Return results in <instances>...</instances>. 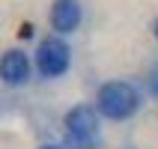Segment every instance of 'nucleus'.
I'll return each instance as SVG.
<instances>
[{
	"instance_id": "3",
	"label": "nucleus",
	"mask_w": 158,
	"mask_h": 149,
	"mask_svg": "<svg viewBox=\"0 0 158 149\" xmlns=\"http://www.w3.org/2000/svg\"><path fill=\"white\" fill-rule=\"evenodd\" d=\"M36 72L42 75V78H63L72 66V48L69 42L63 39V36H45L39 48H36Z\"/></svg>"
},
{
	"instance_id": "4",
	"label": "nucleus",
	"mask_w": 158,
	"mask_h": 149,
	"mask_svg": "<svg viewBox=\"0 0 158 149\" xmlns=\"http://www.w3.org/2000/svg\"><path fill=\"white\" fill-rule=\"evenodd\" d=\"M81 18H84V9H81V0H54L51 12H48V21H51L54 36H69L81 27Z\"/></svg>"
},
{
	"instance_id": "8",
	"label": "nucleus",
	"mask_w": 158,
	"mask_h": 149,
	"mask_svg": "<svg viewBox=\"0 0 158 149\" xmlns=\"http://www.w3.org/2000/svg\"><path fill=\"white\" fill-rule=\"evenodd\" d=\"M152 36H155V42H158V18H155V24H152Z\"/></svg>"
},
{
	"instance_id": "2",
	"label": "nucleus",
	"mask_w": 158,
	"mask_h": 149,
	"mask_svg": "<svg viewBox=\"0 0 158 149\" xmlns=\"http://www.w3.org/2000/svg\"><path fill=\"white\" fill-rule=\"evenodd\" d=\"M69 149H98V110L93 105H75L63 116Z\"/></svg>"
},
{
	"instance_id": "6",
	"label": "nucleus",
	"mask_w": 158,
	"mask_h": 149,
	"mask_svg": "<svg viewBox=\"0 0 158 149\" xmlns=\"http://www.w3.org/2000/svg\"><path fill=\"white\" fill-rule=\"evenodd\" d=\"M143 84H146V93H149L152 98H158V63H155V66H149V72H146Z\"/></svg>"
},
{
	"instance_id": "7",
	"label": "nucleus",
	"mask_w": 158,
	"mask_h": 149,
	"mask_svg": "<svg viewBox=\"0 0 158 149\" xmlns=\"http://www.w3.org/2000/svg\"><path fill=\"white\" fill-rule=\"evenodd\" d=\"M39 149H66V146H57V143H42Z\"/></svg>"
},
{
	"instance_id": "5",
	"label": "nucleus",
	"mask_w": 158,
	"mask_h": 149,
	"mask_svg": "<svg viewBox=\"0 0 158 149\" xmlns=\"http://www.w3.org/2000/svg\"><path fill=\"white\" fill-rule=\"evenodd\" d=\"M0 81L6 87H21L30 81V57L18 48H9V51L0 54Z\"/></svg>"
},
{
	"instance_id": "1",
	"label": "nucleus",
	"mask_w": 158,
	"mask_h": 149,
	"mask_svg": "<svg viewBox=\"0 0 158 149\" xmlns=\"http://www.w3.org/2000/svg\"><path fill=\"white\" fill-rule=\"evenodd\" d=\"M137 107H140V93L128 81H107L96 93V110L105 119H114V122L131 119Z\"/></svg>"
}]
</instances>
